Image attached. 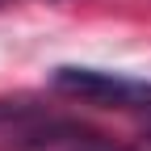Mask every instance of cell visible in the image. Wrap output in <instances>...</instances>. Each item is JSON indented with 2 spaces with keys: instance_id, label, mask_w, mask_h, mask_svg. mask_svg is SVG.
<instances>
[{
  "instance_id": "obj_3",
  "label": "cell",
  "mask_w": 151,
  "mask_h": 151,
  "mask_svg": "<svg viewBox=\"0 0 151 151\" xmlns=\"http://www.w3.org/2000/svg\"><path fill=\"white\" fill-rule=\"evenodd\" d=\"M147 151H151V126H147Z\"/></svg>"
},
{
  "instance_id": "obj_2",
  "label": "cell",
  "mask_w": 151,
  "mask_h": 151,
  "mask_svg": "<svg viewBox=\"0 0 151 151\" xmlns=\"http://www.w3.org/2000/svg\"><path fill=\"white\" fill-rule=\"evenodd\" d=\"M13 151H126L118 143H109L92 130L76 126V122H63V118H46L38 113L29 126H21L17 134L9 139Z\"/></svg>"
},
{
  "instance_id": "obj_1",
  "label": "cell",
  "mask_w": 151,
  "mask_h": 151,
  "mask_svg": "<svg viewBox=\"0 0 151 151\" xmlns=\"http://www.w3.org/2000/svg\"><path fill=\"white\" fill-rule=\"evenodd\" d=\"M50 88L80 101H97V105H151L147 80H134L122 71H101V67H55Z\"/></svg>"
}]
</instances>
